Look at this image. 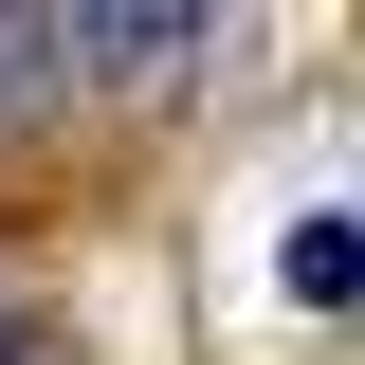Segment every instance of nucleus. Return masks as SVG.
Masks as SVG:
<instances>
[{
    "label": "nucleus",
    "mask_w": 365,
    "mask_h": 365,
    "mask_svg": "<svg viewBox=\"0 0 365 365\" xmlns=\"http://www.w3.org/2000/svg\"><path fill=\"white\" fill-rule=\"evenodd\" d=\"M73 110V19H0V128Z\"/></svg>",
    "instance_id": "f03ea898"
},
{
    "label": "nucleus",
    "mask_w": 365,
    "mask_h": 365,
    "mask_svg": "<svg viewBox=\"0 0 365 365\" xmlns=\"http://www.w3.org/2000/svg\"><path fill=\"white\" fill-rule=\"evenodd\" d=\"M0 365H37V347H19V329H0Z\"/></svg>",
    "instance_id": "20e7f679"
},
{
    "label": "nucleus",
    "mask_w": 365,
    "mask_h": 365,
    "mask_svg": "<svg viewBox=\"0 0 365 365\" xmlns=\"http://www.w3.org/2000/svg\"><path fill=\"white\" fill-rule=\"evenodd\" d=\"M91 73H128V91L201 73V19H73V91H91Z\"/></svg>",
    "instance_id": "f257e3e1"
},
{
    "label": "nucleus",
    "mask_w": 365,
    "mask_h": 365,
    "mask_svg": "<svg viewBox=\"0 0 365 365\" xmlns=\"http://www.w3.org/2000/svg\"><path fill=\"white\" fill-rule=\"evenodd\" d=\"M292 292L347 311V292H365V220H292Z\"/></svg>",
    "instance_id": "7ed1b4c3"
}]
</instances>
